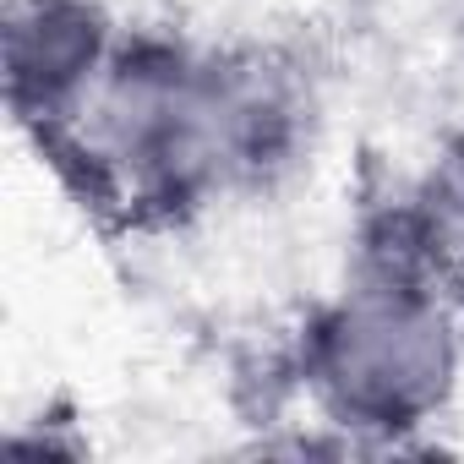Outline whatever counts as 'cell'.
Masks as SVG:
<instances>
[{
    "label": "cell",
    "instance_id": "6da1fadb",
    "mask_svg": "<svg viewBox=\"0 0 464 464\" xmlns=\"http://www.w3.org/2000/svg\"><path fill=\"white\" fill-rule=\"evenodd\" d=\"M317 142L323 88L290 44L126 23L82 121L39 159L104 229L164 236L285 191Z\"/></svg>",
    "mask_w": 464,
    "mask_h": 464
},
{
    "label": "cell",
    "instance_id": "3957f363",
    "mask_svg": "<svg viewBox=\"0 0 464 464\" xmlns=\"http://www.w3.org/2000/svg\"><path fill=\"white\" fill-rule=\"evenodd\" d=\"M121 12L110 0H6L0 12V72L17 137L50 153L99 93L115 50Z\"/></svg>",
    "mask_w": 464,
    "mask_h": 464
},
{
    "label": "cell",
    "instance_id": "277c9868",
    "mask_svg": "<svg viewBox=\"0 0 464 464\" xmlns=\"http://www.w3.org/2000/svg\"><path fill=\"white\" fill-rule=\"evenodd\" d=\"M377 202L393 224L399 246L410 252V263L464 317V126L442 131L431 153Z\"/></svg>",
    "mask_w": 464,
    "mask_h": 464
},
{
    "label": "cell",
    "instance_id": "7a4b0ae2",
    "mask_svg": "<svg viewBox=\"0 0 464 464\" xmlns=\"http://www.w3.org/2000/svg\"><path fill=\"white\" fill-rule=\"evenodd\" d=\"M285 366L334 448H410L453 415L464 393V317L410 263L377 197L355 218L344 274L295 323Z\"/></svg>",
    "mask_w": 464,
    "mask_h": 464
}]
</instances>
